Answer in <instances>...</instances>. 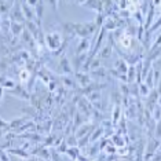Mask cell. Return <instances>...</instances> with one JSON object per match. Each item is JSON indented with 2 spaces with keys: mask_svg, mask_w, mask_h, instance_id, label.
<instances>
[{
  "mask_svg": "<svg viewBox=\"0 0 161 161\" xmlns=\"http://www.w3.org/2000/svg\"><path fill=\"white\" fill-rule=\"evenodd\" d=\"M45 43L50 48H58L59 44H61V35L57 32H52L50 35H47L45 37Z\"/></svg>",
  "mask_w": 161,
  "mask_h": 161,
  "instance_id": "cell-1",
  "label": "cell"
},
{
  "mask_svg": "<svg viewBox=\"0 0 161 161\" xmlns=\"http://www.w3.org/2000/svg\"><path fill=\"white\" fill-rule=\"evenodd\" d=\"M131 43H132V37L129 35H124L121 37V45L125 50H128L129 47H131Z\"/></svg>",
  "mask_w": 161,
  "mask_h": 161,
  "instance_id": "cell-2",
  "label": "cell"
},
{
  "mask_svg": "<svg viewBox=\"0 0 161 161\" xmlns=\"http://www.w3.org/2000/svg\"><path fill=\"white\" fill-rule=\"evenodd\" d=\"M22 10H23V13H25V15H26V18L29 21H32V20H35V15H33V13L30 11V8L28 7V3H22Z\"/></svg>",
  "mask_w": 161,
  "mask_h": 161,
  "instance_id": "cell-3",
  "label": "cell"
},
{
  "mask_svg": "<svg viewBox=\"0 0 161 161\" xmlns=\"http://www.w3.org/2000/svg\"><path fill=\"white\" fill-rule=\"evenodd\" d=\"M29 77H30V73L28 69H22V72L20 73V79L22 83H26V81H29Z\"/></svg>",
  "mask_w": 161,
  "mask_h": 161,
  "instance_id": "cell-4",
  "label": "cell"
},
{
  "mask_svg": "<svg viewBox=\"0 0 161 161\" xmlns=\"http://www.w3.org/2000/svg\"><path fill=\"white\" fill-rule=\"evenodd\" d=\"M10 26H11V30H13V32L15 33V35H18V33H20L21 30H22V26H21L20 23H14V22H13Z\"/></svg>",
  "mask_w": 161,
  "mask_h": 161,
  "instance_id": "cell-5",
  "label": "cell"
},
{
  "mask_svg": "<svg viewBox=\"0 0 161 161\" xmlns=\"http://www.w3.org/2000/svg\"><path fill=\"white\" fill-rule=\"evenodd\" d=\"M134 73H135V68H134V66L128 68V77H127L128 83H132V80H134Z\"/></svg>",
  "mask_w": 161,
  "mask_h": 161,
  "instance_id": "cell-6",
  "label": "cell"
},
{
  "mask_svg": "<svg viewBox=\"0 0 161 161\" xmlns=\"http://www.w3.org/2000/svg\"><path fill=\"white\" fill-rule=\"evenodd\" d=\"M110 52H112V50H110L109 47H105V48L102 50V52H101L99 57H101V58H106V57L110 54Z\"/></svg>",
  "mask_w": 161,
  "mask_h": 161,
  "instance_id": "cell-7",
  "label": "cell"
},
{
  "mask_svg": "<svg viewBox=\"0 0 161 161\" xmlns=\"http://www.w3.org/2000/svg\"><path fill=\"white\" fill-rule=\"evenodd\" d=\"M113 114H114V116H113V122L116 124V122H117V119H119V114H120V107H119V106L114 107V113H113Z\"/></svg>",
  "mask_w": 161,
  "mask_h": 161,
  "instance_id": "cell-8",
  "label": "cell"
},
{
  "mask_svg": "<svg viewBox=\"0 0 161 161\" xmlns=\"http://www.w3.org/2000/svg\"><path fill=\"white\" fill-rule=\"evenodd\" d=\"M141 91H142V94H143V95H147V87H146V85H142Z\"/></svg>",
  "mask_w": 161,
  "mask_h": 161,
  "instance_id": "cell-9",
  "label": "cell"
},
{
  "mask_svg": "<svg viewBox=\"0 0 161 161\" xmlns=\"http://www.w3.org/2000/svg\"><path fill=\"white\" fill-rule=\"evenodd\" d=\"M37 3H39V0H28V4H30V6H36Z\"/></svg>",
  "mask_w": 161,
  "mask_h": 161,
  "instance_id": "cell-10",
  "label": "cell"
},
{
  "mask_svg": "<svg viewBox=\"0 0 161 161\" xmlns=\"http://www.w3.org/2000/svg\"><path fill=\"white\" fill-rule=\"evenodd\" d=\"M11 2H13V0H11Z\"/></svg>",
  "mask_w": 161,
  "mask_h": 161,
  "instance_id": "cell-11",
  "label": "cell"
}]
</instances>
